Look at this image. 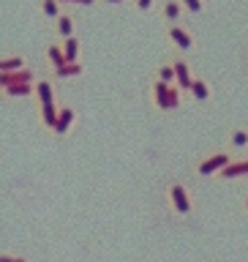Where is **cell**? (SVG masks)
Instances as JSON below:
<instances>
[{
    "label": "cell",
    "instance_id": "obj_1",
    "mask_svg": "<svg viewBox=\"0 0 248 262\" xmlns=\"http://www.w3.org/2000/svg\"><path fill=\"white\" fill-rule=\"evenodd\" d=\"M164 205L175 219H194L196 216V202L191 196V188H188L183 180H172L164 188Z\"/></svg>",
    "mask_w": 248,
    "mask_h": 262
},
{
    "label": "cell",
    "instance_id": "obj_2",
    "mask_svg": "<svg viewBox=\"0 0 248 262\" xmlns=\"http://www.w3.org/2000/svg\"><path fill=\"white\" fill-rule=\"evenodd\" d=\"M235 159H237V153H232L227 145H224V147H213V150L202 153L199 159H196V164H194V178H199V180L218 178Z\"/></svg>",
    "mask_w": 248,
    "mask_h": 262
},
{
    "label": "cell",
    "instance_id": "obj_3",
    "mask_svg": "<svg viewBox=\"0 0 248 262\" xmlns=\"http://www.w3.org/2000/svg\"><path fill=\"white\" fill-rule=\"evenodd\" d=\"M172 85L175 82H161V79L150 77V104L155 106L159 115L172 112Z\"/></svg>",
    "mask_w": 248,
    "mask_h": 262
},
{
    "label": "cell",
    "instance_id": "obj_4",
    "mask_svg": "<svg viewBox=\"0 0 248 262\" xmlns=\"http://www.w3.org/2000/svg\"><path fill=\"white\" fill-rule=\"evenodd\" d=\"M167 38H169V44L175 47L180 55L191 52V49L196 47V41H194V36H191V30L183 28V25H167Z\"/></svg>",
    "mask_w": 248,
    "mask_h": 262
},
{
    "label": "cell",
    "instance_id": "obj_5",
    "mask_svg": "<svg viewBox=\"0 0 248 262\" xmlns=\"http://www.w3.org/2000/svg\"><path fill=\"white\" fill-rule=\"evenodd\" d=\"M74 123H77V106L71 101H60V115H57L52 137H69L74 131Z\"/></svg>",
    "mask_w": 248,
    "mask_h": 262
},
{
    "label": "cell",
    "instance_id": "obj_6",
    "mask_svg": "<svg viewBox=\"0 0 248 262\" xmlns=\"http://www.w3.org/2000/svg\"><path fill=\"white\" fill-rule=\"evenodd\" d=\"M169 60H172V66H175V82L188 93L191 82L196 79V77H194V71H191V66H188V60H186L183 55H172Z\"/></svg>",
    "mask_w": 248,
    "mask_h": 262
},
{
    "label": "cell",
    "instance_id": "obj_7",
    "mask_svg": "<svg viewBox=\"0 0 248 262\" xmlns=\"http://www.w3.org/2000/svg\"><path fill=\"white\" fill-rule=\"evenodd\" d=\"M41 77L30 69H22V71H11V74H0V88H8V85H36Z\"/></svg>",
    "mask_w": 248,
    "mask_h": 262
},
{
    "label": "cell",
    "instance_id": "obj_8",
    "mask_svg": "<svg viewBox=\"0 0 248 262\" xmlns=\"http://www.w3.org/2000/svg\"><path fill=\"white\" fill-rule=\"evenodd\" d=\"M36 110H38V123L49 131V134H52V128L57 123V115H60V101H55V104H36Z\"/></svg>",
    "mask_w": 248,
    "mask_h": 262
},
{
    "label": "cell",
    "instance_id": "obj_9",
    "mask_svg": "<svg viewBox=\"0 0 248 262\" xmlns=\"http://www.w3.org/2000/svg\"><path fill=\"white\" fill-rule=\"evenodd\" d=\"M55 36L57 38H71L77 36V19H74V14L65 8V11L55 19Z\"/></svg>",
    "mask_w": 248,
    "mask_h": 262
},
{
    "label": "cell",
    "instance_id": "obj_10",
    "mask_svg": "<svg viewBox=\"0 0 248 262\" xmlns=\"http://www.w3.org/2000/svg\"><path fill=\"white\" fill-rule=\"evenodd\" d=\"M183 14H186V6L180 0H161V19L167 25H180Z\"/></svg>",
    "mask_w": 248,
    "mask_h": 262
},
{
    "label": "cell",
    "instance_id": "obj_11",
    "mask_svg": "<svg viewBox=\"0 0 248 262\" xmlns=\"http://www.w3.org/2000/svg\"><path fill=\"white\" fill-rule=\"evenodd\" d=\"M227 147L232 153H237V156H240L243 150H248V128L245 126H235L227 134Z\"/></svg>",
    "mask_w": 248,
    "mask_h": 262
},
{
    "label": "cell",
    "instance_id": "obj_12",
    "mask_svg": "<svg viewBox=\"0 0 248 262\" xmlns=\"http://www.w3.org/2000/svg\"><path fill=\"white\" fill-rule=\"evenodd\" d=\"M240 178H248V156H243V159L237 156V159L218 175V180H240Z\"/></svg>",
    "mask_w": 248,
    "mask_h": 262
},
{
    "label": "cell",
    "instance_id": "obj_13",
    "mask_svg": "<svg viewBox=\"0 0 248 262\" xmlns=\"http://www.w3.org/2000/svg\"><path fill=\"white\" fill-rule=\"evenodd\" d=\"M210 96H213V88L205 77H196L191 82V88H188V98H194V101H199V104L210 101Z\"/></svg>",
    "mask_w": 248,
    "mask_h": 262
},
{
    "label": "cell",
    "instance_id": "obj_14",
    "mask_svg": "<svg viewBox=\"0 0 248 262\" xmlns=\"http://www.w3.org/2000/svg\"><path fill=\"white\" fill-rule=\"evenodd\" d=\"M57 96H55V82L41 77L36 82V104H55Z\"/></svg>",
    "mask_w": 248,
    "mask_h": 262
},
{
    "label": "cell",
    "instance_id": "obj_15",
    "mask_svg": "<svg viewBox=\"0 0 248 262\" xmlns=\"http://www.w3.org/2000/svg\"><path fill=\"white\" fill-rule=\"evenodd\" d=\"M47 63H49V69H57V66L69 63V60H65V49H63L60 38H55V41H49V44H47Z\"/></svg>",
    "mask_w": 248,
    "mask_h": 262
},
{
    "label": "cell",
    "instance_id": "obj_16",
    "mask_svg": "<svg viewBox=\"0 0 248 262\" xmlns=\"http://www.w3.org/2000/svg\"><path fill=\"white\" fill-rule=\"evenodd\" d=\"M22 69H28V57L22 52L0 57V74H11V71H22Z\"/></svg>",
    "mask_w": 248,
    "mask_h": 262
},
{
    "label": "cell",
    "instance_id": "obj_17",
    "mask_svg": "<svg viewBox=\"0 0 248 262\" xmlns=\"http://www.w3.org/2000/svg\"><path fill=\"white\" fill-rule=\"evenodd\" d=\"M36 8H38V14L44 16V19H52V22L63 14V3H60V0H36Z\"/></svg>",
    "mask_w": 248,
    "mask_h": 262
},
{
    "label": "cell",
    "instance_id": "obj_18",
    "mask_svg": "<svg viewBox=\"0 0 248 262\" xmlns=\"http://www.w3.org/2000/svg\"><path fill=\"white\" fill-rule=\"evenodd\" d=\"M82 71H85V66H82V63H65V66L52 69V77H57V79H74V77H82Z\"/></svg>",
    "mask_w": 248,
    "mask_h": 262
},
{
    "label": "cell",
    "instance_id": "obj_19",
    "mask_svg": "<svg viewBox=\"0 0 248 262\" xmlns=\"http://www.w3.org/2000/svg\"><path fill=\"white\" fill-rule=\"evenodd\" d=\"M0 93L6 98H30L36 96V85H8V88H0Z\"/></svg>",
    "mask_w": 248,
    "mask_h": 262
},
{
    "label": "cell",
    "instance_id": "obj_20",
    "mask_svg": "<svg viewBox=\"0 0 248 262\" xmlns=\"http://www.w3.org/2000/svg\"><path fill=\"white\" fill-rule=\"evenodd\" d=\"M60 41H63V49H65V60H69V63H79V49H82V41H79V36L60 38Z\"/></svg>",
    "mask_w": 248,
    "mask_h": 262
},
{
    "label": "cell",
    "instance_id": "obj_21",
    "mask_svg": "<svg viewBox=\"0 0 248 262\" xmlns=\"http://www.w3.org/2000/svg\"><path fill=\"white\" fill-rule=\"evenodd\" d=\"M153 77H155V79H161V82H175V66H172L169 57L155 66V69H153Z\"/></svg>",
    "mask_w": 248,
    "mask_h": 262
},
{
    "label": "cell",
    "instance_id": "obj_22",
    "mask_svg": "<svg viewBox=\"0 0 248 262\" xmlns=\"http://www.w3.org/2000/svg\"><path fill=\"white\" fill-rule=\"evenodd\" d=\"M180 3L186 6L188 14H202L205 11V0H180Z\"/></svg>",
    "mask_w": 248,
    "mask_h": 262
},
{
    "label": "cell",
    "instance_id": "obj_23",
    "mask_svg": "<svg viewBox=\"0 0 248 262\" xmlns=\"http://www.w3.org/2000/svg\"><path fill=\"white\" fill-rule=\"evenodd\" d=\"M134 6H137L139 11H142V14H147V11H153L155 0H134Z\"/></svg>",
    "mask_w": 248,
    "mask_h": 262
},
{
    "label": "cell",
    "instance_id": "obj_24",
    "mask_svg": "<svg viewBox=\"0 0 248 262\" xmlns=\"http://www.w3.org/2000/svg\"><path fill=\"white\" fill-rule=\"evenodd\" d=\"M63 6H96L98 0H60Z\"/></svg>",
    "mask_w": 248,
    "mask_h": 262
},
{
    "label": "cell",
    "instance_id": "obj_25",
    "mask_svg": "<svg viewBox=\"0 0 248 262\" xmlns=\"http://www.w3.org/2000/svg\"><path fill=\"white\" fill-rule=\"evenodd\" d=\"M16 259H19V254H8V251L0 254V262H16Z\"/></svg>",
    "mask_w": 248,
    "mask_h": 262
},
{
    "label": "cell",
    "instance_id": "obj_26",
    "mask_svg": "<svg viewBox=\"0 0 248 262\" xmlns=\"http://www.w3.org/2000/svg\"><path fill=\"white\" fill-rule=\"evenodd\" d=\"M240 210L248 216V194H243V196H240Z\"/></svg>",
    "mask_w": 248,
    "mask_h": 262
},
{
    "label": "cell",
    "instance_id": "obj_27",
    "mask_svg": "<svg viewBox=\"0 0 248 262\" xmlns=\"http://www.w3.org/2000/svg\"><path fill=\"white\" fill-rule=\"evenodd\" d=\"M104 3H109V6H123V3H128V0H104Z\"/></svg>",
    "mask_w": 248,
    "mask_h": 262
},
{
    "label": "cell",
    "instance_id": "obj_28",
    "mask_svg": "<svg viewBox=\"0 0 248 262\" xmlns=\"http://www.w3.org/2000/svg\"><path fill=\"white\" fill-rule=\"evenodd\" d=\"M16 262H30L28 257H22V254H19V259H16Z\"/></svg>",
    "mask_w": 248,
    "mask_h": 262
}]
</instances>
